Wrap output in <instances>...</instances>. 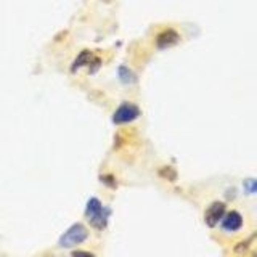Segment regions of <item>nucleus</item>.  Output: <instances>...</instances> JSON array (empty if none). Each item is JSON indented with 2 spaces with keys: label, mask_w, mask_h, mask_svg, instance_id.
I'll use <instances>...</instances> for the list:
<instances>
[{
  "label": "nucleus",
  "mask_w": 257,
  "mask_h": 257,
  "mask_svg": "<svg viewBox=\"0 0 257 257\" xmlns=\"http://www.w3.org/2000/svg\"><path fill=\"white\" fill-rule=\"evenodd\" d=\"M96 58L95 56L88 52V50H84L80 52V55L77 56V58L74 60V63H72V71H76L77 68H82V66H87V64H90L92 61H95Z\"/></svg>",
  "instance_id": "obj_7"
},
{
  "label": "nucleus",
  "mask_w": 257,
  "mask_h": 257,
  "mask_svg": "<svg viewBox=\"0 0 257 257\" xmlns=\"http://www.w3.org/2000/svg\"><path fill=\"white\" fill-rule=\"evenodd\" d=\"M179 40H180V36L177 34V31L166 29L156 37V45H158V48H167V47L175 45Z\"/></svg>",
  "instance_id": "obj_6"
},
{
  "label": "nucleus",
  "mask_w": 257,
  "mask_h": 257,
  "mask_svg": "<svg viewBox=\"0 0 257 257\" xmlns=\"http://www.w3.org/2000/svg\"><path fill=\"white\" fill-rule=\"evenodd\" d=\"M244 190L247 191V195H254L255 193V180L254 179L244 180Z\"/></svg>",
  "instance_id": "obj_9"
},
{
  "label": "nucleus",
  "mask_w": 257,
  "mask_h": 257,
  "mask_svg": "<svg viewBox=\"0 0 257 257\" xmlns=\"http://www.w3.org/2000/svg\"><path fill=\"white\" fill-rule=\"evenodd\" d=\"M223 214H225V204L220 203V201H215V203H212L207 207V211L204 214V222L209 227H215V225L220 222Z\"/></svg>",
  "instance_id": "obj_4"
},
{
  "label": "nucleus",
  "mask_w": 257,
  "mask_h": 257,
  "mask_svg": "<svg viewBox=\"0 0 257 257\" xmlns=\"http://www.w3.org/2000/svg\"><path fill=\"white\" fill-rule=\"evenodd\" d=\"M140 114H142V111L137 104H134L131 101H124L114 111V114H112V122L114 124H127V122H132V120H135V119H139Z\"/></svg>",
  "instance_id": "obj_3"
},
{
  "label": "nucleus",
  "mask_w": 257,
  "mask_h": 257,
  "mask_svg": "<svg viewBox=\"0 0 257 257\" xmlns=\"http://www.w3.org/2000/svg\"><path fill=\"white\" fill-rule=\"evenodd\" d=\"M72 254H74V255H93L92 252H88V251H74Z\"/></svg>",
  "instance_id": "obj_10"
},
{
  "label": "nucleus",
  "mask_w": 257,
  "mask_h": 257,
  "mask_svg": "<svg viewBox=\"0 0 257 257\" xmlns=\"http://www.w3.org/2000/svg\"><path fill=\"white\" fill-rule=\"evenodd\" d=\"M85 217L95 228L103 230L109 219V209L104 207L98 198H90L85 207Z\"/></svg>",
  "instance_id": "obj_1"
},
{
  "label": "nucleus",
  "mask_w": 257,
  "mask_h": 257,
  "mask_svg": "<svg viewBox=\"0 0 257 257\" xmlns=\"http://www.w3.org/2000/svg\"><path fill=\"white\" fill-rule=\"evenodd\" d=\"M87 238H88V230L85 225L74 223L61 235V238L58 239V247H63V249L74 247V246L82 244Z\"/></svg>",
  "instance_id": "obj_2"
},
{
  "label": "nucleus",
  "mask_w": 257,
  "mask_h": 257,
  "mask_svg": "<svg viewBox=\"0 0 257 257\" xmlns=\"http://www.w3.org/2000/svg\"><path fill=\"white\" fill-rule=\"evenodd\" d=\"M220 222H222V228L230 233L238 231L241 227H243V217H241V214L236 211H230L227 214H223Z\"/></svg>",
  "instance_id": "obj_5"
},
{
  "label": "nucleus",
  "mask_w": 257,
  "mask_h": 257,
  "mask_svg": "<svg viewBox=\"0 0 257 257\" xmlns=\"http://www.w3.org/2000/svg\"><path fill=\"white\" fill-rule=\"evenodd\" d=\"M117 74H119V79H120V82H122V84L131 85V84L137 82V76L132 72V69H128L127 66H119Z\"/></svg>",
  "instance_id": "obj_8"
}]
</instances>
